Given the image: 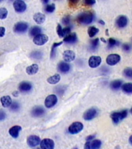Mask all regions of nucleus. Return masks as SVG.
I'll return each mask as SVG.
<instances>
[{"label":"nucleus","mask_w":132,"mask_h":149,"mask_svg":"<svg viewBox=\"0 0 132 149\" xmlns=\"http://www.w3.org/2000/svg\"><path fill=\"white\" fill-rule=\"evenodd\" d=\"M94 14L93 12L88 11V12H83L82 13L79 14L77 16V21L79 23L81 24H84V25H88L90 24L94 21Z\"/></svg>","instance_id":"f257e3e1"},{"label":"nucleus","mask_w":132,"mask_h":149,"mask_svg":"<svg viewBox=\"0 0 132 149\" xmlns=\"http://www.w3.org/2000/svg\"><path fill=\"white\" fill-rule=\"evenodd\" d=\"M12 95H13V96H15V97H17V96L19 95L18 91H14L13 93H12Z\"/></svg>","instance_id":"49530a36"},{"label":"nucleus","mask_w":132,"mask_h":149,"mask_svg":"<svg viewBox=\"0 0 132 149\" xmlns=\"http://www.w3.org/2000/svg\"><path fill=\"white\" fill-rule=\"evenodd\" d=\"M75 57H76L75 53L73 51H70V50L65 51L63 54V58L65 61V62H70V61L75 59Z\"/></svg>","instance_id":"4468645a"},{"label":"nucleus","mask_w":132,"mask_h":149,"mask_svg":"<svg viewBox=\"0 0 132 149\" xmlns=\"http://www.w3.org/2000/svg\"><path fill=\"white\" fill-rule=\"evenodd\" d=\"M98 32H99V29H97L95 26H90L88 29V34H89L90 37H94L97 33H98Z\"/></svg>","instance_id":"c756f323"},{"label":"nucleus","mask_w":132,"mask_h":149,"mask_svg":"<svg viewBox=\"0 0 132 149\" xmlns=\"http://www.w3.org/2000/svg\"><path fill=\"white\" fill-rule=\"evenodd\" d=\"M76 40H77V36L75 33H72L70 34L67 35L63 39V42L67 44H74L76 43Z\"/></svg>","instance_id":"412c9836"},{"label":"nucleus","mask_w":132,"mask_h":149,"mask_svg":"<svg viewBox=\"0 0 132 149\" xmlns=\"http://www.w3.org/2000/svg\"><path fill=\"white\" fill-rule=\"evenodd\" d=\"M57 69L61 73H67L70 70V65L67 62L60 61L57 65Z\"/></svg>","instance_id":"f3484780"},{"label":"nucleus","mask_w":132,"mask_h":149,"mask_svg":"<svg viewBox=\"0 0 132 149\" xmlns=\"http://www.w3.org/2000/svg\"><path fill=\"white\" fill-rule=\"evenodd\" d=\"M13 7L15 11L19 13H22L23 12H25L27 8L25 2L22 0H16L13 2Z\"/></svg>","instance_id":"39448f33"},{"label":"nucleus","mask_w":132,"mask_h":149,"mask_svg":"<svg viewBox=\"0 0 132 149\" xmlns=\"http://www.w3.org/2000/svg\"><path fill=\"white\" fill-rule=\"evenodd\" d=\"M101 40H102V41H103V42H106V41H105V40L103 39V38H102V39H101Z\"/></svg>","instance_id":"8fccbe9b"},{"label":"nucleus","mask_w":132,"mask_h":149,"mask_svg":"<svg viewBox=\"0 0 132 149\" xmlns=\"http://www.w3.org/2000/svg\"><path fill=\"white\" fill-rule=\"evenodd\" d=\"M56 33H57L58 36L60 37H63V28L60 24H58L56 26Z\"/></svg>","instance_id":"e433bc0d"},{"label":"nucleus","mask_w":132,"mask_h":149,"mask_svg":"<svg viewBox=\"0 0 132 149\" xmlns=\"http://www.w3.org/2000/svg\"><path fill=\"white\" fill-rule=\"evenodd\" d=\"M129 142H130V144H132V135H131V137H130V138H129Z\"/></svg>","instance_id":"de8ad7c7"},{"label":"nucleus","mask_w":132,"mask_h":149,"mask_svg":"<svg viewBox=\"0 0 132 149\" xmlns=\"http://www.w3.org/2000/svg\"><path fill=\"white\" fill-rule=\"evenodd\" d=\"M54 141L50 138H45L40 142V148L41 149H53L54 148Z\"/></svg>","instance_id":"9b49d317"},{"label":"nucleus","mask_w":132,"mask_h":149,"mask_svg":"<svg viewBox=\"0 0 132 149\" xmlns=\"http://www.w3.org/2000/svg\"><path fill=\"white\" fill-rule=\"evenodd\" d=\"M128 19L125 16H118L116 19V25L119 28H124L127 25Z\"/></svg>","instance_id":"2eb2a0df"},{"label":"nucleus","mask_w":132,"mask_h":149,"mask_svg":"<svg viewBox=\"0 0 132 149\" xmlns=\"http://www.w3.org/2000/svg\"><path fill=\"white\" fill-rule=\"evenodd\" d=\"M84 149H91L90 147V141H87L84 145Z\"/></svg>","instance_id":"c03bdc74"},{"label":"nucleus","mask_w":132,"mask_h":149,"mask_svg":"<svg viewBox=\"0 0 132 149\" xmlns=\"http://www.w3.org/2000/svg\"><path fill=\"white\" fill-rule=\"evenodd\" d=\"M124 75L127 78H129V79H131L132 78V68H125L124 70Z\"/></svg>","instance_id":"f704fd0d"},{"label":"nucleus","mask_w":132,"mask_h":149,"mask_svg":"<svg viewBox=\"0 0 132 149\" xmlns=\"http://www.w3.org/2000/svg\"><path fill=\"white\" fill-rule=\"evenodd\" d=\"M40 142H41V140L39 136H36V135H30L27 138V144L30 148L36 147L37 145L40 144Z\"/></svg>","instance_id":"1a4fd4ad"},{"label":"nucleus","mask_w":132,"mask_h":149,"mask_svg":"<svg viewBox=\"0 0 132 149\" xmlns=\"http://www.w3.org/2000/svg\"><path fill=\"white\" fill-rule=\"evenodd\" d=\"M22 130V127L19 125H16L13 126V127H12L9 130V134L11 135L12 137H13V138H17L19 137V133Z\"/></svg>","instance_id":"a211bd4d"},{"label":"nucleus","mask_w":132,"mask_h":149,"mask_svg":"<svg viewBox=\"0 0 132 149\" xmlns=\"http://www.w3.org/2000/svg\"><path fill=\"white\" fill-rule=\"evenodd\" d=\"M57 100L56 95H54V94H51V95H49L46 98L45 102H44V105H45V107L46 108H51V107H54L56 104Z\"/></svg>","instance_id":"0eeeda50"},{"label":"nucleus","mask_w":132,"mask_h":149,"mask_svg":"<svg viewBox=\"0 0 132 149\" xmlns=\"http://www.w3.org/2000/svg\"><path fill=\"white\" fill-rule=\"evenodd\" d=\"M121 89L124 93L131 94L132 93V83H125L121 86Z\"/></svg>","instance_id":"a878e982"},{"label":"nucleus","mask_w":132,"mask_h":149,"mask_svg":"<svg viewBox=\"0 0 132 149\" xmlns=\"http://www.w3.org/2000/svg\"><path fill=\"white\" fill-rule=\"evenodd\" d=\"M33 20L37 24H42L46 20V16H45V14L41 13H37L34 14V16H33Z\"/></svg>","instance_id":"6ab92c4d"},{"label":"nucleus","mask_w":132,"mask_h":149,"mask_svg":"<svg viewBox=\"0 0 132 149\" xmlns=\"http://www.w3.org/2000/svg\"><path fill=\"white\" fill-rule=\"evenodd\" d=\"M72 149H78V148H77V147H74V148H72Z\"/></svg>","instance_id":"3c124183"},{"label":"nucleus","mask_w":132,"mask_h":149,"mask_svg":"<svg viewBox=\"0 0 132 149\" xmlns=\"http://www.w3.org/2000/svg\"><path fill=\"white\" fill-rule=\"evenodd\" d=\"M98 46H99V39L96 38V39L92 40L90 41V49H91V51H96L97 47H98Z\"/></svg>","instance_id":"cd10ccee"},{"label":"nucleus","mask_w":132,"mask_h":149,"mask_svg":"<svg viewBox=\"0 0 132 149\" xmlns=\"http://www.w3.org/2000/svg\"><path fill=\"white\" fill-rule=\"evenodd\" d=\"M127 110H122L120 112H115V113H111V117L112 119V121H113L114 123H118L120 121H121L122 120L127 116Z\"/></svg>","instance_id":"f03ea898"},{"label":"nucleus","mask_w":132,"mask_h":149,"mask_svg":"<svg viewBox=\"0 0 132 149\" xmlns=\"http://www.w3.org/2000/svg\"><path fill=\"white\" fill-rule=\"evenodd\" d=\"M6 114L4 110L0 109V121L4 120L5 119H6Z\"/></svg>","instance_id":"ea45409f"},{"label":"nucleus","mask_w":132,"mask_h":149,"mask_svg":"<svg viewBox=\"0 0 132 149\" xmlns=\"http://www.w3.org/2000/svg\"><path fill=\"white\" fill-rule=\"evenodd\" d=\"M42 29L39 27V26H34L30 28V36L32 37H35L37 35H39L41 33Z\"/></svg>","instance_id":"5701e85b"},{"label":"nucleus","mask_w":132,"mask_h":149,"mask_svg":"<svg viewBox=\"0 0 132 149\" xmlns=\"http://www.w3.org/2000/svg\"><path fill=\"white\" fill-rule=\"evenodd\" d=\"M99 23H101V24H103V25H104V22L103 20H99Z\"/></svg>","instance_id":"09e8293b"},{"label":"nucleus","mask_w":132,"mask_h":149,"mask_svg":"<svg viewBox=\"0 0 132 149\" xmlns=\"http://www.w3.org/2000/svg\"><path fill=\"white\" fill-rule=\"evenodd\" d=\"M49 37L47 35L43 34V33H40V34L37 35L35 37H33V43H34L36 45H38V46H42L48 41Z\"/></svg>","instance_id":"423d86ee"},{"label":"nucleus","mask_w":132,"mask_h":149,"mask_svg":"<svg viewBox=\"0 0 132 149\" xmlns=\"http://www.w3.org/2000/svg\"><path fill=\"white\" fill-rule=\"evenodd\" d=\"M94 135H90V136H88V137H87V141H90V140L94 139Z\"/></svg>","instance_id":"a18cd8bd"},{"label":"nucleus","mask_w":132,"mask_h":149,"mask_svg":"<svg viewBox=\"0 0 132 149\" xmlns=\"http://www.w3.org/2000/svg\"><path fill=\"white\" fill-rule=\"evenodd\" d=\"M118 43L116 40L113 39V38H110L108 40V48H113L114 47L118 46Z\"/></svg>","instance_id":"72a5a7b5"},{"label":"nucleus","mask_w":132,"mask_h":149,"mask_svg":"<svg viewBox=\"0 0 132 149\" xmlns=\"http://www.w3.org/2000/svg\"><path fill=\"white\" fill-rule=\"evenodd\" d=\"M131 113H132V108H131Z\"/></svg>","instance_id":"603ef678"},{"label":"nucleus","mask_w":132,"mask_h":149,"mask_svg":"<svg viewBox=\"0 0 132 149\" xmlns=\"http://www.w3.org/2000/svg\"><path fill=\"white\" fill-rule=\"evenodd\" d=\"M102 59L99 56H91L89 59L88 64L90 68H97L100 64H101Z\"/></svg>","instance_id":"ddd939ff"},{"label":"nucleus","mask_w":132,"mask_h":149,"mask_svg":"<svg viewBox=\"0 0 132 149\" xmlns=\"http://www.w3.org/2000/svg\"><path fill=\"white\" fill-rule=\"evenodd\" d=\"M10 109L12 111L16 112L19 109V104L17 102H12L10 106Z\"/></svg>","instance_id":"c9c22d12"},{"label":"nucleus","mask_w":132,"mask_h":149,"mask_svg":"<svg viewBox=\"0 0 132 149\" xmlns=\"http://www.w3.org/2000/svg\"><path fill=\"white\" fill-rule=\"evenodd\" d=\"M56 9V6L54 4H48L46 5V6H45V11L46 13H52Z\"/></svg>","instance_id":"473e14b6"},{"label":"nucleus","mask_w":132,"mask_h":149,"mask_svg":"<svg viewBox=\"0 0 132 149\" xmlns=\"http://www.w3.org/2000/svg\"><path fill=\"white\" fill-rule=\"evenodd\" d=\"M96 3L94 0H86L85 4L87 5V6H93Z\"/></svg>","instance_id":"79ce46f5"},{"label":"nucleus","mask_w":132,"mask_h":149,"mask_svg":"<svg viewBox=\"0 0 132 149\" xmlns=\"http://www.w3.org/2000/svg\"><path fill=\"white\" fill-rule=\"evenodd\" d=\"M120 61V56L118 54H111L107 56L106 59V62L107 65L113 66V65H117Z\"/></svg>","instance_id":"6e6552de"},{"label":"nucleus","mask_w":132,"mask_h":149,"mask_svg":"<svg viewBox=\"0 0 132 149\" xmlns=\"http://www.w3.org/2000/svg\"><path fill=\"white\" fill-rule=\"evenodd\" d=\"M122 49L124 51H129L130 50H131V45H130V44H123Z\"/></svg>","instance_id":"a19ab883"},{"label":"nucleus","mask_w":132,"mask_h":149,"mask_svg":"<svg viewBox=\"0 0 132 149\" xmlns=\"http://www.w3.org/2000/svg\"><path fill=\"white\" fill-rule=\"evenodd\" d=\"M32 84L30 83V82H29V81H22V82L19 85V92H21V93H30V91L32 90Z\"/></svg>","instance_id":"9d476101"},{"label":"nucleus","mask_w":132,"mask_h":149,"mask_svg":"<svg viewBox=\"0 0 132 149\" xmlns=\"http://www.w3.org/2000/svg\"><path fill=\"white\" fill-rule=\"evenodd\" d=\"M30 57L34 59H41L43 58V53L39 51H33L30 54Z\"/></svg>","instance_id":"bb28decb"},{"label":"nucleus","mask_w":132,"mask_h":149,"mask_svg":"<svg viewBox=\"0 0 132 149\" xmlns=\"http://www.w3.org/2000/svg\"><path fill=\"white\" fill-rule=\"evenodd\" d=\"M83 125L80 122H74L69 126L68 128V131L71 134H76L83 130Z\"/></svg>","instance_id":"20e7f679"},{"label":"nucleus","mask_w":132,"mask_h":149,"mask_svg":"<svg viewBox=\"0 0 132 149\" xmlns=\"http://www.w3.org/2000/svg\"><path fill=\"white\" fill-rule=\"evenodd\" d=\"M0 102L2 103V107H6V108H7V107H10L12 102L11 97H10L9 95H4V96L1 97V99H0Z\"/></svg>","instance_id":"4be33fe9"},{"label":"nucleus","mask_w":132,"mask_h":149,"mask_svg":"<svg viewBox=\"0 0 132 149\" xmlns=\"http://www.w3.org/2000/svg\"><path fill=\"white\" fill-rule=\"evenodd\" d=\"M6 33V29L3 26H0V37H2Z\"/></svg>","instance_id":"37998d69"},{"label":"nucleus","mask_w":132,"mask_h":149,"mask_svg":"<svg viewBox=\"0 0 132 149\" xmlns=\"http://www.w3.org/2000/svg\"><path fill=\"white\" fill-rule=\"evenodd\" d=\"M63 44V42H59V43H54L52 46V48H51V53H50V58H53L56 55V48L57 47L60 46L61 44Z\"/></svg>","instance_id":"7c9ffc66"},{"label":"nucleus","mask_w":132,"mask_h":149,"mask_svg":"<svg viewBox=\"0 0 132 149\" xmlns=\"http://www.w3.org/2000/svg\"><path fill=\"white\" fill-rule=\"evenodd\" d=\"M97 115V109L96 108H90L83 113V119L85 120H91Z\"/></svg>","instance_id":"f8f14e48"},{"label":"nucleus","mask_w":132,"mask_h":149,"mask_svg":"<svg viewBox=\"0 0 132 149\" xmlns=\"http://www.w3.org/2000/svg\"><path fill=\"white\" fill-rule=\"evenodd\" d=\"M70 31H71V29L69 26H67L65 27L64 29H63V37H67V35L70 34Z\"/></svg>","instance_id":"4c0bfd02"},{"label":"nucleus","mask_w":132,"mask_h":149,"mask_svg":"<svg viewBox=\"0 0 132 149\" xmlns=\"http://www.w3.org/2000/svg\"><path fill=\"white\" fill-rule=\"evenodd\" d=\"M121 86H122V81L119 80V79L111 81V85H110V87L113 90H118L119 88H121Z\"/></svg>","instance_id":"b1692460"},{"label":"nucleus","mask_w":132,"mask_h":149,"mask_svg":"<svg viewBox=\"0 0 132 149\" xmlns=\"http://www.w3.org/2000/svg\"><path fill=\"white\" fill-rule=\"evenodd\" d=\"M8 16V10L7 9L2 7V8H0V19H6Z\"/></svg>","instance_id":"2f4dec72"},{"label":"nucleus","mask_w":132,"mask_h":149,"mask_svg":"<svg viewBox=\"0 0 132 149\" xmlns=\"http://www.w3.org/2000/svg\"><path fill=\"white\" fill-rule=\"evenodd\" d=\"M62 23H63L64 25L68 26L69 24V23H70V17H69V16H65V17H63L62 19Z\"/></svg>","instance_id":"58836bf2"},{"label":"nucleus","mask_w":132,"mask_h":149,"mask_svg":"<svg viewBox=\"0 0 132 149\" xmlns=\"http://www.w3.org/2000/svg\"><path fill=\"white\" fill-rule=\"evenodd\" d=\"M100 146H101V141L100 140H94L92 142H90L91 149H100Z\"/></svg>","instance_id":"c85d7f7f"},{"label":"nucleus","mask_w":132,"mask_h":149,"mask_svg":"<svg viewBox=\"0 0 132 149\" xmlns=\"http://www.w3.org/2000/svg\"><path fill=\"white\" fill-rule=\"evenodd\" d=\"M44 113H45V109L42 107H39V106L35 107L31 111V115L33 117H39V116H42L43 115H44Z\"/></svg>","instance_id":"dca6fc26"},{"label":"nucleus","mask_w":132,"mask_h":149,"mask_svg":"<svg viewBox=\"0 0 132 149\" xmlns=\"http://www.w3.org/2000/svg\"><path fill=\"white\" fill-rule=\"evenodd\" d=\"M39 71V65L37 64H33V65H31L30 66H28L25 69V72L28 74L30 75H32V74H36L37 72Z\"/></svg>","instance_id":"aec40b11"},{"label":"nucleus","mask_w":132,"mask_h":149,"mask_svg":"<svg viewBox=\"0 0 132 149\" xmlns=\"http://www.w3.org/2000/svg\"><path fill=\"white\" fill-rule=\"evenodd\" d=\"M29 24L25 22H18L14 25L13 30L15 33H23L28 30Z\"/></svg>","instance_id":"7ed1b4c3"},{"label":"nucleus","mask_w":132,"mask_h":149,"mask_svg":"<svg viewBox=\"0 0 132 149\" xmlns=\"http://www.w3.org/2000/svg\"><path fill=\"white\" fill-rule=\"evenodd\" d=\"M36 149H41V148H36Z\"/></svg>","instance_id":"864d4df0"},{"label":"nucleus","mask_w":132,"mask_h":149,"mask_svg":"<svg viewBox=\"0 0 132 149\" xmlns=\"http://www.w3.org/2000/svg\"><path fill=\"white\" fill-rule=\"evenodd\" d=\"M60 80V75L59 74H53L52 76L49 77L47 79V81L48 83L51 84V85H55V84L58 83Z\"/></svg>","instance_id":"393cba45"}]
</instances>
